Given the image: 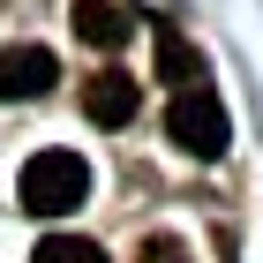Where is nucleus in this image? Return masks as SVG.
<instances>
[{"instance_id": "obj_1", "label": "nucleus", "mask_w": 263, "mask_h": 263, "mask_svg": "<svg viewBox=\"0 0 263 263\" xmlns=\"http://www.w3.org/2000/svg\"><path fill=\"white\" fill-rule=\"evenodd\" d=\"M83 196H90V165L76 151H38L23 165V211L30 218H68Z\"/></svg>"}, {"instance_id": "obj_2", "label": "nucleus", "mask_w": 263, "mask_h": 263, "mask_svg": "<svg viewBox=\"0 0 263 263\" xmlns=\"http://www.w3.org/2000/svg\"><path fill=\"white\" fill-rule=\"evenodd\" d=\"M165 136L181 143L188 158H226V143H233V128H226V105L211 98V90H203V83H188L181 98H173V113H165Z\"/></svg>"}, {"instance_id": "obj_3", "label": "nucleus", "mask_w": 263, "mask_h": 263, "mask_svg": "<svg viewBox=\"0 0 263 263\" xmlns=\"http://www.w3.org/2000/svg\"><path fill=\"white\" fill-rule=\"evenodd\" d=\"M61 83V61L45 45H0V105H30Z\"/></svg>"}, {"instance_id": "obj_4", "label": "nucleus", "mask_w": 263, "mask_h": 263, "mask_svg": "<svg viewBox=\"0 0 263 263\" xmlns=\"http://www.w3.org/2000/svg\"><path fill=\"white\" fill-rule=\"evenodd\" d=\"M143 105V83L121 76V68H98V76L83 83V113H90V128H128Z\"/></svg>"}, {"instance_id": "obj_5", "label": "nucleus", "mask_w": 263, "mask_h": 263, "mask_svg": "<svg viewBox=\"0 0 263 263\" xmlns=\"http://www.w3.org/2000/svg\"><path fill=\"white\" fill-rule=\"evenodd\" d=\"M151 61H158V83H173V90H188V83H203L196 68V45L173 30V23H151Z\"/></svg>"}, {"instance_id": "obj_6", "label": "nucleus", "mask_w": 263, "mask_h": 263, "mask_svg": "<svg viewBox=\"0 0 263 263\" xmlns=\"http://www.w3.org/2000/svg\"><path fill=\"white\" fill-rule=\"evenodd\" d=\"M68 23H76V38H83V45H98V53L128 45V15L113 8V0H76V8H68Z\"/></svg>"}, {"instance_id": "obj_7", "label": "nucleus", "mask_w": 263, "mask_h": 263, "mask_svg": "<svg viewBox=\"0 0 263 263\" xmlns=\"http://www.w3.org/2000/svg\"><path fill=\"white\" fill-rule=\"evenodd\" d=\"M30 263H105V248L83 241V233H45V241L30 248Z\"/></svg>"}, {"instance_id": "obj_8", "label": "nucleus", "mask_w": 263, "mask_h": 263, "mask_svg": "<svg viewBox=\"0 0 263 263\" xmlns=\"http://www.w3.org/2000/svg\"><path fill=\"white\" fill-rule=\"evenodd\" d=\"M136 263H196V256H188V241H173V233H151V241L136 248Z\"/></svg>"}]
</instances>
